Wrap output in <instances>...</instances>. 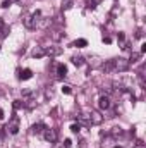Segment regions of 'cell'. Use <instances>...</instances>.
Returning <instances> with one entry per match:
<instances>
[{"mask_svg": "<svg viewBox=\"0 0 146 148\" xmlns=\"http://www.w3.org/2000/svg\"><path fill=\"white\" fill-rule=\"evenodd\" d=\"M113 60V71H119V73H126L129 69V60L124 59V57H119V59H112Z\"/></svg>", "mask_w": 146, "mask_h": 148, "instance_id": "cell-1", "label": "cell"}, {"mask_svg": "<svg viewBox=\"0 0 146 148\" xmlns=\"http://www.w3.org/2000/svg\"><path fill=\"white\" fill-rule=\"evenodd\" d=\"M5 131H7L9 134H17V133H19V117H17V115H14V117L7 122Z\"/></svg>", "mask_w": 146, "mask_h": 148, "instance_id": "cell-2", "label": "cell"}, {"mask_svg": "<svg viewBox=\"0 0 146 148\" xmlns=\"http://www.w3.org/2000/svg\"><path fill=\"white\" fill-rule=\"evenodd\" d=\"M43 138H45L48 143H57L59 133H57V129H45V131H43Z\"/></svg>", "mask_w": 146, "mask_h": 148, "instance_id": "cell-3", "label": "cell"}, {"mask_svg": "<svg viewBox=\"0 0 146 148\" xmlns=\"http://www.w3.org/2000/svg\"><path fill=\"white\" fill-rule=\"evenodd\" d=\"M89 121H91V126H100L103 122V115L96 110H89Z\"/></svg>", "mask_w": 146, "mask_h": 148, "instance_id": "cell-4", "label": "cell"}, {"mask_svg": "<svg viewBox=\"0 0 146 148\" xmlns=\"http://www.w3.org/2000/svg\"><path fill=\"white\" fill-rule=\"evenodd\" d=\"M102 148H117V140H115V136H105L103 140H102Z\"/></svg>", "mask_w": 146, "mask_h": 148, "instance_id": "cell-5", "label": "cell"}, {"mask_svg": "<svg viewBox=\"0 0 146 148\" xmlns=\"http://www.w3.org/2000/svg\"><path fill=\"white\" fill-rule=\"evenodd\" d=\"M110 107H112L110 98L107 97V95H102V97L98 98V109H100V110H108Z\"/></svg>", "mask_w": 146, "mask_h": 148, "instance_id": "cell-6", "label": "cell"}, {"mask_svg": "<svg viewBox=\"0 0 146 148\" xmlns=\"http://www.w3.org/2000/svg\"><path fill=\"white\" fill-rule=\"evenodd\" d=\"M60 53H62L60 47H48V48H45V55H48V57H57Z\"/></svg>", "mask_w": 146, "mask_h": 148, "instance_id": "cell-7", "label": "cell"}, {"mask_svg": "<svg viewBox=\"0 0 146 148\" xmlns=\"http://www.w3.org/2000/svg\"><path fill=\"white\" fill-rule=\"evenodd\" d=\"M23 23H24V26H26L28 29H33V28L36 26V23H35V19H33V16H31V14L24 16V21H23Z\"/></svg>", "mask_w": 146, "mask_h": 148, "instance_id": "cell-8", "label": "cell"}, {"mask_svg": "<svg viewBox=\"0 0 146 148\" xmlns=\"http://www.w3.org/2000/svg\"><path fill=\"white\" fill-rule=\"evenodd\" d=\"M100 67L103 69V73H113V60H105V62H102Z\"/></svg>", "mask_w": 146, "mask_h": 148, "instance_id": "cell-9", "label": "cell"}, {"mask_svg": "<svg viewBox=\"0 0 146 148\" xmlns=\"http://www.w3.org/2000/svg\"><path fill=\"white\" fill-rule=\"evenodd\" d=\"M57 76L59 77H65L67 76V66L65 64H57Z\"/></svg>", "mask_w": 146, "mask_h": 148, "instance_id": "cell-10", "label": "cell"}, {"mask_svg": "<svg viewBox=\"0 0 146 148\" xmlns=\"http://www.w3.org/2000/svg\"><path fill=\"white\" fill-rule=\"evenodd\" d=\"M33 57H35V59L45 57V47H36V48L33 50Z\"/></svg>", "mask_w": 146, "mask_h": 148, "instance_id": "cell-11", "label": "cell"}, {"mask_svg": "<svg viewBox=\"0 0 146 148\" xmlns=\"http://www.w3.org/2000/svg\"><path fill=\"white\" fill-rule=\"evenodd\" d=\"M45 129H46V127H45V124H43V122H38V124H35V126L31 127V131H33L35 134H40V133H43Z\"/></svg>", "mask_w": 146, "mask_h": 148, "instance_id": "cell-12", "label": "cell"}, {"mask_svg": "<svg viewBox=\"0 0 146 148\" xmlns=\"http://www.w3.org/2000/svg\"><path fill=\"white\" fill-rule=\"evenodd\" d=\"M19 77L24 79V81H26V79H31V77H33V71H31V69H23L21 74H19Z\"/></svg>", "mask_w": 146, "mask_h": 148, "instance_id": "cell-13", "label": "cell"}, {"mask_svg": "<svg viewBox=\"0 0 146 148\" xmlns=\"http://www.w3.org/2000/svg\"><path fill=\"white\" fill-rule=\"evenodd\" d=\"M89 66H91V67H100V66H102V60H100V57H96V55L89 57Z\"/></svg>", "mask_w": 146, "mask_h": 148, "instance_id": "cell-14", "label": "cell"}, {"mask_svg": "<svg viewBox=\"0 0 146 148\" xmlns=\"http://www.w3.org/2000/svg\"><path fill=\"white\" fill-rule=\"evenodd\" d=\"M86 45H88V41H86L84 38H79V40L72 41V47H76V48H84Z\"/></svg>", "mask_w": 146, "mask_h": 148, "instance_id": "cell-15", "label": "cell"}, {"mask_svg": "<svg viewBox=\"0 0 146 148\" xmlns=\"http://www.w3.org/2000/svg\"><path fill=\"white\" fill-rule=\"evenodd\" d=\"M112 86H113V91H119V93H126V91H127V88H126L122 83H113Z\"/></svg>", "mask_w": 146, "mask_h": 148, "instance_id": "cell-16", "label": "cell"}, {"mask_svg": "<svg viewBox=\"0 0 146 148\" xmlns=\"http://www.w3.org/2000/svg\"><path fill=\"white\" fill-rule=\"evenodd\" d=\"M71 60H72V64H74V66H77V67H81V66L84 64V59H83L81 55H74V57L71 59Z\"/></svg>", "mask_w": 146, "mask_h": 148, "instance_id": "cell-17", "label": "cell"}, {"mask_svg": "<svg viewBox=\"0 0 146 148\" xmlns=\"http://www.w3.org/2000/svg\"><path fill=\"white\" fill-rule=\"evenodd\" d=\"M71 7H72V0H64V2H62V9H64V10H67V9H71Z\"/></svg>", "mask_w": 146, "mask_h": 148, "instance_id": "cell-18", "label": "cell"}, {"mask_svg": "<svg viewBox=\"0 0 146 148\" xmlns=\"http://www.w3.org/2000/svg\"><path fill=\"white\" fill-rule=\"evenodd\" d=\"M12 105H14V109H16V110H19V109H23V107H24V102H21V100H16Z\"/></svg>", "mask_w": 146, "mask_h": 148, "instance_id": "cell-19", "label": "cell"}, {"mask_svg": "<svg viewBox=\"0 0 146 148\" xmlns=\"http://www.w3.org/2000/svg\"><path fill=\"white\" fill-rule=\"evenodd\" d=\"M62 93H65V95H71V93H72V90H71V86H67V84H64V86H62Z\"/></svg>", "mask_w": 146, "mask_h": 148, "instance_id": "cell-20", "label": "cell"}, {"mask_svg": "<svg viewBox=\"0 0 146 148\" xmlns=\"http://www.w3.org/2000/svg\"><path fill=\"white\" fill-rule=\"evenodd\" d=\"M122 134V129L120 127H113L112 129V136H120Z\"/></svg>", "mask_w": 146, "mask_h": 148, "instance_id": "cell-21", "label": "cell"}, {"mask_svg": "<svg viewBox=\"0 0 146 148\" xmlns=\"http://www.w3.org/2000/svg\"><path fill=\"white\" fill-rule=\"evenodd\" d=\"M62 36H64V33H62V31H53V35H52L53 40H60Z\"/></svg>", "mask_w": 146, "mask_h": 148, "instance_id": "cell-22", "label": "cell"}, {"mask_svg": "<svg viewBox=\"0 0 146 148\" xmlns=\"http://www.w3.org/2000/svg\"><path fill=\"white\" fill-rule=\"evenodd\" d=\"M31 16H33V19H35V23H38V21H40V17H41V10H36V12H33Z\"/></svg>", "mask_w": 146, "mask_h": 148, "instance_id": "cell-23", "label": "cell"}, {"mask_svg": "<svg viewBox=\"0 0 146 148\" xmlns=\"http://www.w3.org/2000/svg\"><path fill=\"white\" fill-rule=\"evenodd\" d=\"M71 131H72V133H79V131H81V124H72V126H71Z\"/></svg>", "mask_w": 146, "mask_h": 148, "instance_id": "cell-24", "label": "cell"}, {"mask_svg": "<svg viewBox=\"0 0 146 148\" xmlns=\"http://www.w3.org/2000/svg\"><path fill=\"white\" fill-rule=\"evenodd\" d=\"M139 57H141V53H132V55H131V59H129V64H131V62H136Z\"/></svg>", "mask_w": 146, "mask_h": 148, "instance_id": "cell-25", "label": "cell"}, {"mask_svg": "<svg viewBox=\"0 0 146 148\" xmlns=\"http://www.w3.org/2000/svg\"><path fill=\"white\" fill-rule=\"evenodd\" d=\"M10 5H12V0H3V2H2V7H3V9H9Z\"/></svg>", "mask_w": 146, "mask_h": 148, "instance_id": "cell-26", "label": "cell"}, {"mask_svg": "<svg viewBox=\"0 0 146 148\" xmlns=\"http://www.w3.org/2000/svg\"><path fill=\"white\" fill-rule=\"evenodd\" d=\"M71 145H72V141H71V140L67 138V140L64 141V148H71Z\"/></svg>", "mask_w": 146, "mask_h": 148, "instance_id": "cell-27", "label": "cell"}, {"mask_svg": "<svg viewBox=\"0 0 146 148\" xmlns=\"http://www.w3.org/2000/svg\"><path fill=\"white\" fill-rule=\"evenodd\" d=\"M117 40H119V41H124V40H126V35H124V33L120 31V33L117 35Z\"/></svg>", "mask_w": 146, "mask_h": 148, "instance_id": "cell-28", "label": "cell"}, {"mask_svg": "<svg viewBox=\"0 0 146 148\" xmlns=\"http://www.w3.org/2000/svg\"><path fill=\"white\" fill-rule=\"evenodd\" d=\"M103 0H91V7H96L98 3H102Z\"/></svg>", "mask_w": 146, "mask_h": 148, "instance_id": "cell-29", "label": "cell"}, {"mask_svg": "<svg viewBox=\"0 0 146 148\" xmlns=\"http://www.w3.org/2000/svg\"><path fill=\"white\" fill-rule=\"evenodd\" d=\"M103 41L108 45V43H112V38H110V36H103Z\"/></svg>", "mask_w": 146, "mask_h": 148, "instance_id": "cell-30", "label": "cell"}, {"mask_svg": "<svg viewBox=\"0 0 146 148\" xmlns=\"http://www.w3.org/2000/svg\"><path fill=\"white\" fill-rule=\"evenodd\" d=\"M136 148H146L145 143H141V141H138V145H136Z\"/></svg>", "mask_w": 146, "mask_h": 148, "instance_id": "cell-31", "label": "cell"}, {"mask_svg": "<svg viewBox=\"0 0 146 148\" xmlns=\"http://www.w3.org/2000/svg\"><path fill=\"white\" fill-rule=\"evenodd\" d=\"M136 38H143V31H141V29H139V31L136 33Z\"/></svg>", "mask_w": 146, "mask_h": 148, "instance_id": "cell-32", "label": "cell"}, {"mask_svg": "<svg viewBox=\"0 0 146 148\" xmlns=\"http://www.w3.org/2000/svg\"><path fill=\"white\" fill-rule=\"evenodd\" d=\"M146 52V43H143V45H141V53H145Z\"/></svg>", "mask_w": 146, "mask_h": 148, "instance_id": "cell-33", "label": "cell"}, {"mask_svg": "<svg viewBox=\"0 0 146 148\" xmlns=\"http://www.w3.org/2000/svg\"><path fill=\"white\" fill-rule=\"evenodd\" d=\"M2 119H3V110L0 109V121H2Z\"/></svg>", "mask_w": 146, "mask_h": 148, "instance_id": "cell-34", "label": "cell"}, {"mask_svg": "<svg viewBox=\"0 0 146 148\" xmlns=\"http://www.w3.org/2000/svg\"><path fill=\"white\" fill-rule=\"evenodd\" d=\"M2 95H3V93H2V90H0V97H2Z\"/></svg>", "mask_w": 146, "mask_h": 148, "instance_id": "cell-35", "label": "cell"}, {"mask_svg": "<svg viewBox=\"0 0 146 148\" xmlns=\"http://www.w3.org/2000/svg\"><path fill=\"white\" fill-rule=\"evenodd\" d=\"M0 48H2V47H0Z\"/></svg>", "mask_w": 146, "mask_h": 148, "instance_id": "cell-36", "label": "cell"}, {"mask_svg": "<svg viewBox=\"0 0 146 148\" xmlns=\"http://www.w3.org/2000/svg\"><path fill=\"white\" fill-rule=\"evenodd\" d=\"M0 133H2V131H0Z\"/></svg>", "mask_w": 146, "mask_h": 148, "instance_id": "cell-37", "label": "cell"}]
</instances>
